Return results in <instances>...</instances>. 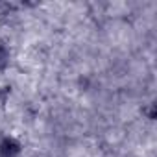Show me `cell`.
Listing matches in <instances>:
<instances>
[{"label":"cell","mask_w":157,"mask_h":157,"mask_svg":"<svg viewBox=\"0 0 157 157\" xmlns=\"http://www.w3.org/2000/svg\"><path fill=\"white\" fill-rule=\"evenodd\" d=\"M21 155V142L15 137L4 135L0 137V157H19Z\"/></svg>","instance_id":"6da1fadb"},{"label":"cell","mask_w":157,"mask_h":157,"mask_svg":"<svg viewBox=\"0 0 157 157\" xmlns=\"http://www.w3.org/2000/svg\"><path fill=\"white\" fill-rule=\"evenodd\" d=\"M8 63H10V50L6 48V44L0 43V72L6 70Z\"/></svg>","instance_id":"7a4b0ae2"}]
</instances>
